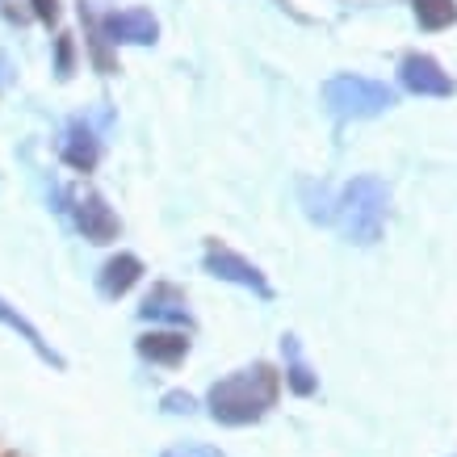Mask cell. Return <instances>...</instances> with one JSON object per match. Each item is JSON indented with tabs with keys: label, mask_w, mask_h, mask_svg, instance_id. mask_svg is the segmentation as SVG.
I'll list each match as a JSON object with an SVG mask.
<instances>
[{
	"label": "cell",
	"mask_w": 457,
	"mask_h": 457,
	"mask_svg": "<svg viewBox=\"0 0 457 457\" xmlns=\"http://www.w3.org/2000/svg\"><path fill=\"white\" fill-rule=\"evenodd\" d=\"M139 278H143L139 256H135V252H118V256H110V261L101 264L97 290L105 294V298H122V294H130L139 286Z\"/></svg>",
	"instance_id": "cell-8"
},
{
	"label": "cell",
	"mask_w": 457,
	"mask_h": 457,
	"mask_svg": "<svg viewBox=\"0 0 457 457\" xmlns=\"http://www.w3.org/2000/svg\"><path fill=\"white\" fill-rule=\"evenodd\" d=\"M416 4V21L424 29H445L457 21V0H411Z\"/></svg>",
	"instance_id": "cell-14"
},
{
	"label": "cell",
	"mask_w": 457,
	"mask_h": 457,
	"mask_svg": "<svg viewBox=\"0 0 457 457\" xmlns=\"http://www.w3.org/2000/svg\"><path fill=\"white\" fill-rule=\"evenodd\" d=\"M59 152H63V160H68L76 172H93V164H97V139H93V130L88 126H68V135H63V143H59Z\"/></svg>",
	"instance_id": "cell-11"
},
{
	"label": "cell",
	"mask_w": 457,
	"mask_h": 457,
	"mask_svg": "<svg viewBox=\"0 0 457 457\" xmlns=\"http://www.w3.org/2000/svg\"><path fill=\"white\" fill-rule=\"evenodd\" d=\"M278 399H281V374L269 361H256L248 370L219 378L206 395V407L219 424L244 428V424H256V420L269 416L278 407Z\"/></svg>",
	"instance_id": "cell-1"
},
{
	"label": "cell",
	"mask_w": 457,
	"mask_h": 457,
	"mask_svg": "<svg viewBox=\"0 0 457 457\" xmlns=\"http://www.w3.org/2000/svg\"><path fill=\"white\" fill-rule=\"evenodd\" d=\"M101 34H105V42H139V46H147V42L160 38V21H155L152 9L130 4V9H118V13L105 17Z\"/></svg>",
	"instance_id": "cell-7"
},
{
	"label": "cell",
	"mask_w": 457,
	"mask_h": 457,
	"mask_svg": "<svg viewBox=\"0 0 457 457\" xmlns=\"http://www.w3.org/2000/svg\"><path fill=\"white\" fill-rule=\"evenodd\" d=\"M395 88L370 80V76H357V71H340L323 84V105L345 118V122H361V118H378L395 105Z\"/></svg>",
	"instance_id": "cell-3"
},
{
	"label": "cell",
	"mask_w": 457,
	"mask_h": 457,
	"mask_svg": "<svg viewBox=\"0 0 457 457\" xmlns=\"http://www.w3.org/2000/svg\"><path fill=\"white\" fill-rule=\"evenodd\" d=\"M0 323H4V328H13V332H21L29 340V348H34V353H38L42 361H51V365H55V370H63V357H59L55 348L46 345V340H42V332L38 328H34V323H29L26 315H21V311H13V306L4 303V298H0Z\"/></svg>",
	"instance_id": "cell-12"
},
{
	"label": "cell",
	"mask_w": 457,
	"mask_h": 457,
	"mask_svg": "<svg viewBox=\"0 0 457 457\" xmlns=\"http://www.w3.org/2000/svg\"><path fill=\"white\" fill-rule=\"evenodd\" d=\"M143 319H164V323H180V328H194V315H189V303L177 286H155L139 306Z\"/></svg>",
	"instance_id": "cell-9"
},
{
	"label": "cell",
	"mask_w": 457,
	"mask_h": 457,
	"mask_svg": "<svg viewBox=\"0 0 457 457\" xmlns=\"http://www.w3.org/2000/svg\"><path fill=\"white\" fill-rule=\"evenodd\" d=\"M202 264H206L210 278L219 281H231V286H244V290H252L256 298H273V286H269V278H264L261 269L248 261V256H239L236 248H227V244H219V239H210L206 244V256H202Z\"/></svg>",
	"instance_id": "cell-4"
},
{
	"label": "cell",
	"mask_w": 457,
	"mask_h": 457,
	"mask_svg": "<svg viewBox=\"0 0 457 457\" xmlns=\"http://www.w3.org/2000/svg\"><path fill=\"white\" fill-rule=\"evenodd\" d=\"M55 71H59V80H68L71 71H76V42H71V34H59V42H55Z\"/></svg>",
	"instance_id": "cell-16"
},
{
	"label": "cell",
	"mask_w": 457,
	"mask_h": 457,
	"mask_svg": "<svg viewBox=\"0 0 457 457\" xmlns=\"http://www.w3.org/2000/svg\"><path fill=\"white\" fill-rule=\"evenodd\" d=\"M0 9H4V17H9V21H26V17H29V9L21 4V0H0Z\"/></svg>",
	"instance_id": "cell-20"
},
{
	"label": "cell",
	"mask_w": 457,
	"mask_h": 457,
	"mask_svg": "<svg viewBox=\"0 0 457 457\" xmlns=\"http://www.w3.org/2000/svg\"><path fill=\"white\" fill-rule=\"evenodd\" d=\"M386 210H390V194L378 177H353L336 197L332 219H340L345 236L353 244H378L382 227H386Z\"/></svg>",
	"instance_id": "cell-2"
},
{
	"label": "cell",
	"mask_w": 457,
	"mask_h": 457,
	"mask_svg": "<svg viewBox=\"0 0 457 457\" xmlns=\"http://www.w3.org/2000/svg\"><path fill=\"white\" fill-rule=\"evenodd\" d=\"M29 13L46 21V26H55L59 21V0H29Z\"/></svg>",
	"instance_id": "cell-19"
},
{
	"label": "cell",
	"mask_w": 457,
	"mask_h": 457,
	"mask_svg": "<svg viewBox=\"0 0 457 457\" xmlns=\"http://www.w3.org/2000/svg\"><path fill=\"white\" fill-rule=\"evenodd\" d=\"M13 457H17V453H13Z\"/></svg>",
	"instance_id": "cell-21"
},
{
	"label": "cell",
	"mask_w": 457,
	"mask_h": 457,
	"mask_svg": "<svg viewBox=\"0 0 457 457\" xmlns=\"http://www.w3.org/2000/svg\"><path fill=\"white\" fill-rule=\"evenodd\" d=\"M281 345H286V357H290V370H286V382H290V390H294V395H303V399H306V395H315V390H319V378L311 374V365L298 357V340H294V336H286Z\"/></svg>",
	"instance_id": "cell-13"
},
{
	"label": "cell",
	"mask_w": 457,
	"mask_h": 457,
	"mask_svg": "<svg viewBox=\"0 0 457 457\" xmlns=\"http://www.w3.org/2000/svg\"><path fill=\"white\" fill-rule=\"evenodd\" d=\"M399 80H403V88L416 93V97H453V76H449L432 55H420V51L403 55Z\"/></svg>",
	"instance_id": "cell-6"
},
{
	"label": "cell",
	"mask_w": 457,
	"mask_h": 457,
	"mask_svg": "<svg viewBox=\"0 0 457 457\" xmlns=\"http://www.w3.org/2000/svg\"><path fill=\"white\" fill-rule=\"evenodd\" d=\"M80 17L84 26H88V46H93V59H97V68L105 71V76H113L118 71V59L110 55V46H105V34H101V21L93 13H88V4H80Z\"/></svg>",
	"instance_id": "cell-15"
},
{
	"label": "cell",
	"mask_w": 457,
	"mask_h": 457,
	"mask_svg": "<svg viewBox=\"0 0 457 457\" xmlns=\"http://www.w3.org/2000/svg\"><path fill=\"white\" fill-rule=\"evenodd\" d=\"M197 403H194V395L189 390H168L164 395V411H172V416H189Z\"/></svg>",
	"instance_id": "cell-17"
},
{
	"label": "cell",
	"mask_w": 457,
	"mask_h": 457,
	"mask_svg": "<svg viewBox=\"0 0 457 457\" xmlns=\"http://www.w3.org/2000/svg\"><path fill=\"white\" fill-rule=\"evenodd\" d=\"M139 357L155 361V365H180L189 357V336L185 332H147L139 336Z\"/></svg>",
	"instance_id": "cell-10"
},
{
	"label": "cell",
	"mask_w": 457,
	"mask_h": 457,
	"mask_svg": "<svg viewBox=\"0 0 457 457\" xmlns=\"http://www.w3.org/2000/svg\"><path fill=\"white\" fill-rule=\"evenodd\" d=\"M164 457H227V453H219L214 445H177V449H168Z\"/></svg>",
	"instance_id": "cell-18"
},
{
	"label": "cell",
	"mask_w": 457,
	"mask_h": 457,
	"mask_svg": "<svg viewBox=\"0 0 457 457\" xmlns=\"http://www.w3.org/2000/svg\"><path fill=\"white\" fill-rule=\"evenodd\" d=\"M68 210H71V219H76V227L84 231V239H93V244H110V239H118V231H122V222H118V214L110 210V202H105L97 189H88V185H76V189H71Z\"/></svg>",
	"instance_id": "cell-5"
}]
</instances>
